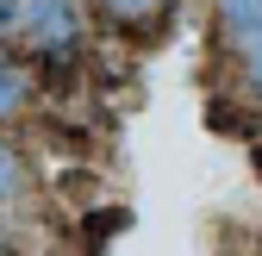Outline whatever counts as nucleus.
<instances>
[{
  "instance_id": "obj_1",
  "label": "nucleus",
  "mask_w": 262,
  "mask_h": 256,
  "mask_svg": "<svg viewBox=\"0 0 262 256\" xmlns=\"http://www.w3.org/2000/svg\"><path fill=\"white\" fill-rule=\"evenodd\" d=\"M19 25L38 56H75L81 50V7L75 0H19Z\"/></svg>"
},
{
  "instance_id": "obj_2",
  "label": "nucleus",
  "mask_w": 262,
  "mask_h": 256,
  "mask_svg": "<svg viewBox=\"0 0 262 256\" xmlns=\"http://www.w3.org/2000/svg\"><path fill=\"white\" fill-rule=\"evenodd\" d=\"M212 7H219V25L231 38H256L262 31V0H212Z\"/></svg>"
},
{
  "instance_id": "obj_3",
  "label": "nucleus",
  "mask_w": 262,
  "mask_h": 256,
  "mask_svg": "<svg viewBox=\"0 0 262 256\" xmlns=\"http://www.w3.org/2000/svg\"><path fill=\"white\" fill-rule=\"evenodd\" d=\"M25 94H31V75L19 69L13 56H0V119H13L25 106Z\"/></svg>"
},
{
  "instance_id": "obj_4",
  "label": "nucleus",
  "mask_w": 262,
  "mask_h": 256,
  "mask_svg": "<svg viewBox=\"0 0 262 256\" xmlns=\"http://www.w3.org/2000/svg\"><path fill=\"white\" fill-rule=\"evenodd\" d=\"M237 69H244V88L262 100V31H256V38H244V56H237Z\"/></svg>"
},
{
  "instance_id": "obj_5",
  "label": "nucleus",
  "mask_w": 262,
  "mask_h": 256,
  "mask_svg": "<svg viewBox=\"0 0 262 256\" xmlns=\"http://www.w3.org/2000/svg\"><path fill=\"white\" fill-rule=\"evenodd\" d=\"M100 7H106V19H119V25H138V19L162 13V0H100Z\"/></svg>"
},
{
  "instance_id": "obj_6",
  "label": "nucleus",
  "mask_w": 262,
  "mask_h": 256,
  "mask_svg": "<svg viewBox=\"0 0 262 256\" xmlns=\"http://www.w3.org/2000/svg\"><path fill=\"white\" fill-rule=\"evenodd\" d=\"M13 194H19V156L0 144V200H13Z\"/></svg>"
},
{
  "instance_id": "obj_7",
  "label": "nucleus",
  "mask_w": 262,
  "mask_h": 256,
  "mask_svg": "<svg viewBox=\"0 0 262 256\" xmlns=\"http://www.w3.org/2000/svg\"><path fill=\"white\" fill-rule=\"evenodd\" d=\"M13 25H19V7H13V0H0V38H7Z\"/></svg>"
},
{
  "instance_id": "obj_8",
  "label": "nucleus",
  "mask_w": 262,
  "mask_h": 256,
  "mask_svg": "<svg viewBox=\"0 0 262 256\" xmlns=\"http://www.w3.org/2000/svg\"><path fill=\"white\" fill-rule=\"evenodd\" d=\"M0 256H13V250H7V238H0Z\"/></svg>"
}]
</instances>
